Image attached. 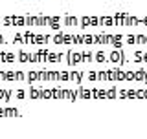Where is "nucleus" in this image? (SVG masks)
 Listing matches in <instances>:
<instances>
[]
</instances>
